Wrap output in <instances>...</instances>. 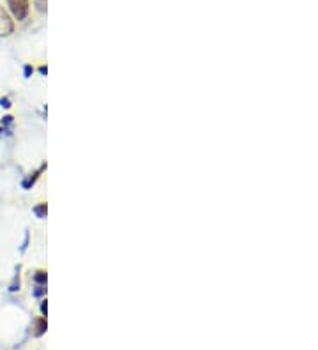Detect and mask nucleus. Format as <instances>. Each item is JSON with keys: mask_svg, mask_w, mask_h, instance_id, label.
Masks as SVG:
<instances>
[{"mask_svg": "<svg viewBox=\"0 0 318 350\" xmlns=\"http://www.w3.org/2000/svg\"><path fill=\"white\" fill-rule=\"evenodd\" d=\"M7 6H9V11L13 13V16L16 18L18 21L27 20L28 13H30V4H28V0H7Z\"/></svg>", "mask_w": 318, "mask_h": 350, "instance_id": "nucleus-1", "label": "nucleus"}, {"mask_svg": "<svg viewBox=\"0 0 318 350\" xmlns=\"http://www.w3.org/2000/svg\"><path fill=\"white\" fill-rule=\"evenodd\" d=\"M13 30H14L13 20H11V16L7 14L6 9H4V7H0V38L13 34Z\"/></svg>", "mask_w": 318, "mask_h": 350, "instance_id": "nucleus-2", "label": "nucleus"}, {"mask_svg": "<svg viewBox=\"0 0 318 350\" xmlns=\"http://www.w3.org/2000/svg\"><path fill=\"white\" fill-rule=\"evenodd\" d=\"M45 168H46V163H43V165L39 166V168L36 170L34 173H30V175H28V177H25V179H23V182H21V186H23V189H30L32 186L36 184V181H38V179H39V175H41L43 172H45Z\"/></svg>", "mask_w": 318, "mask_h": 350, "instance_id": "nucleus-3", "label": "nucleus"}, {"mask_svg": "<svg viewBox=\"0 0 318 350\" xmlns=\"http://www.w3.org/2000/svg\"><path fill=\"white\" fill-rule=\"evenodd\" d=\"M32 279H34L36 285H46L48 274H46V271H36L34 274H32Z\"/></svg>", "mask_w": 318, "mask_h": 350, "instance_id": "nucleus-4", "label": "nucleus"}, {"mask_svg": "<svg viewBox=\"0 0 318 350\" xmlns=\"http://www.w3.org/2000/svg\"><path fill=\"white\" fill-rule=\"evenodd\" d=\"M32 213H34L36 216L39 218V220H45L46 213H48V205H46V203H38V205L32 209Z\"/></svg>", "mask_w": 318, "mask_h": 350, "instance_id": "nucleus-5", "label": "nucleus"}, {"mask_svg": "<svg viewBox=\"0 0 318 350\" xmlns=\"http://www.w3.org/2000/svg\"><path fill=\"white\" fill-rule=\"evenodd\" d=\"M18 272H20V267H18ZM14 274V278H13V282H11V285H9V292H18L20 290V274Z\"/></svg>", "mask_w": 318, "mask_h": 350, "instance_id": "nucleus-6", "label": "nucleus"}, {"mask_svg": "<svg viewBox=\"0 0 318 350\" xmlns=\"http://www.w3.org/2000/svg\"><path fill=\"white\" fill-rule=\"evenodd\" d=\"M46 285H36V289L32 290V295L34 297H41V295H45L46 294V289H45Z\"/></svg>", "mask_w": 318, "mask_h": 350, "instance_id": "nucleus-7", "label": "nucleus"}, {"mask_svg": "<svg viewBox=\"0 0 318 350\" xmlns=\"http://www.w3.org/2000/svg\"><path fill=\"white\" fill-rule=\"evenodd\" d=\"M34 6L39 13H46V0H34Z\"/></svg>", "mask_w": 318, "mask_h": 350, "instance_id": "nucleus-8", "label": "nucleus"}, {"mask_svg": "<svg viewBox=\"0 0 318 350\" xmlns=\"http://www.w3.org/2000/svg\"><path fill=\"white\" fill-rule=\"evenodd\" d=\"M45 331H46V320H45V317H43V319L39 320V324H38V333H36V336H41Z\"/></svg>", "mask_w": 318, "mask_h": 350, "instance_id": "nucleus-9", "label": "nucleus"}, {"mask_svg": "<svg viewBox=\"0 0 318 350\" xmlns=\"http://www.w3.org/2000/svg\"><path fill=\"white\" fill-rule=\"evenodd\" d=\"M13 120H14V119H13L11 115H6V117L2 119V122H0V124H2V126L6 127L7 131H11V124H13Z\"/></svg>", "mask_w": 318, "mask_h": 350, "instance_id": "nucleus-10", "label": "nucleus"}, {"mask_svg": "<svg viewBox=\"0 0 318 350\" xmlns=\"http://www.w3.org/2000/svg\"><path fill=\"white\" fill-rule=\"evenodd\" d=\"M32 73H34V67H32L30 64H27V65H25V67H23V76H25V78H30V76H32Z\"/></svg>", "mask_w": 318, "mask_h": 350, "instance_id": "nucleus-11", "label": "nucleus"}, {"mask_svg": "<svg viewBox=\"0 0 318 350\" xmlns=\"http://www.w3.org/2000/svg\"><path fill=\"white\" fill-rule=\"evenodd\" d=\"M28 239H30V235H28V232H25V239H23V244H21V253H25L27 251V248H28Z\"/></svg>", "mask_w": 318, "mask_h": 350, "instance_id": "nucleus-12", "label": "nucleus"}, {"mask_svg": "<svg viewBox=\"0 0 318 350\" xmlns=\"http://www.w3.org/2000/svg\"><path fill=\"white\" fill-rule=\"evenodd\" d=\"M0 107H2V108H11V99H9V97H2V99H0Z\"/></svg>", "mask_w": 318, "mask_h": 350, "instance_id": "nucleus-13", "label": "nucleus"}, {"mask_svg": "<svg viewBox=\"0 0 318 350\" xmlns=\"http://www.w3.org/2000/svg\"><path fill=\"white\" fill-rule=\"evenodd\" d=\"M46 311H48V304H46V299H45V301L41 302V313H43V317H46Z\"/></svg>", "mask_w": 318, "mask_h": 350, "instance_id": "nucleus-14", "label": "nucleus"}, {"mask_svg": "<svg viewBox=\"0 0 318 350\" xmlns=\"http://www.w3.org/2000/svg\"><path fill=\"white\" fill-rule=\"evenodd\" d=\"M39 73H41L43 76H46V73H48V67H46V65H41V67H39Z\"/></svg>", "mask_w": 318, "mask_h": 350, "instance_id": "nucleus-15", "label": "nucleus"}, {"mask_svg": "<svg viewBox=\"0 0 318 350\" xmlns=\"http://www.w3.org/2000/svg\"><path fill=\"white\" fill-rule=\"evenodd\" d=\"M4 133H6V134H11V131H7L6 127H4L2 124H0V134H4Z\"/></svg>", "mask_w": 318, "mask_h": 350, "instance_id": "nucleus-16", "label": "nucleus"}]
</instances>
